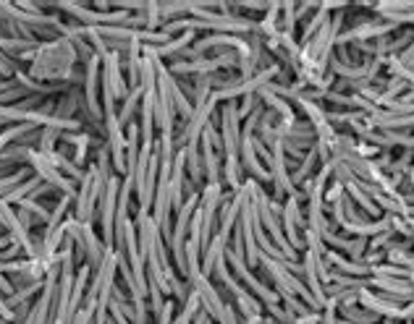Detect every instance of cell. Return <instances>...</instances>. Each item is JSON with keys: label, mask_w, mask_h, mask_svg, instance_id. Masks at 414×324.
<instances>
[{"label": "cell", "mask_w": 414, "mask_h": 324, "mask_svg": "<svg viewBox=\"0 0 414 324\" xmlns=\"http://www.w3.org/2000/svg\"><path fill=\"white\" fill-rule=\"evenodd\" d=\"M220 139H223V152L226 157H239V147H241V118H239V105L226 102L220 108Z\"/></svg>", "instance_id": "6da1fadb"}, {"label": "cell", "mask_w": 414, "mask_h": 324, "mask_svg": "<svg viewBox=\"0 0 414 324\" xmlns=\"http://www.w3.org/2000/svg\"><path fill=\"white\" fill-rule=\"evenodd\" d=\"M119 191L121 183L116 176H110L108 186H105V194H102V244L105 248H113L116 246V209H119Z\"/></svg>", "instance_id": "7a4b0ae2"}, {"label": "cell", "mask_w": 414, "mask_h": 324, "mask_svg": "<svg viewBox=\"0 0 414 324\" xmlns=\"http://www.w3.org/2000/svg\"><path fill=\"white\" fill-rule=\"evenodd\" d=\"M370 288L375 293L385 298V301H394V304H409L412 295V285L409 280H399V277H370Z\"/></svg>", "instance_id": "3957f363"}, {"label": "cell", "mask_w": 414, "mask_h": 324, "mask_svg": "<svg viewBox=\"0 0 414 324\" xmlns=\"http://www.w3.org/2000/svg\"><path fill=\"white\" fill-rule=\"evenodd\" d=\"M359 306L370 309V311H373V314H378L380 319L401 322V304L385 301V298H380V295L375 293L373 288H362V290H359Z\"/></svg>", "instance_id": "277c9868"}, {"label": "cell", "mask_w": 414, "mask_h": 324, "mask_svg": "<svg viewBox=\"0 0 414 324\" xmlns=\"http://www.w3.org/2000/svg\"><path fill=\"white\" fill-rule=\"evenodd\" d=\"M84 110V97H81V89L79 87H69L63 94L58 97L55 102V118H63V120H74V115Z\"/></svg>", "instance_id": "5b68a950"}, {"label": "cell", "mask_w": 414, "mask_h": 324, "mask_svg": "<svg viewBox=\"0 0 414 324\" xmlns=\"http://www.w3.org/2000/svg\"><path fill=\"white\" fill-rule=\"evenodd\" d=\"M257 31L265 40H278L281 37V3H270V8L257 21Z\"/></svg>", "instance_id": "8992f818"}, {"label": "cell", "mask_w": 414, "mask_h": 324, "mask_svg": "<svg viewBox=\"0 0 414 324\" xmlns=\"http://www.w3.org/2000/svg\"><path fill=\"white\" fill-rule=\"evenodd\" d=\"M142 97H145V89L142 87H134L128 92V97L121 102V110H119V123L121 126H128L134 115L139 113V105H142Z\"/></svg>", "instance_id": "52a82bcc"}, {"label": "cell", "mask_w": 414, "mask_h": 324, "mask_svg": "<svg viewBox=\"0 0 414 324\" xmlns=\"http://www.w3.org/2000/svg\"><path fill=\"white\" fill-rule=\"evenodd\" d=\"M223 181H226L228 191H234V194L244 186V167H241V160L239 157L223 160Z\"/></svg>", "instance_id": "ba28073f"}, {"label": "cell", "mask_w": 414, "mask_h": 324, "mask_svg": "<svg viewBox=\"0 0 414 324\" xmlns=\"http://www.w3.org/2000/svg\"><path fill=\"white\" fill-rule=\"evenodd\" d=\"M328 21H330V13L323 8H317L309 19L305 21V31H302V40H299V48H305V45H309L312 42V37H315L317 31L326 27Z\"/></svg>", "instance_id": "9c48e42d"}, {"label": "cell", "mask_w": 414, "mask_h": 324, "mask_svg": "<svg viewBox=\"0 0 414 324\" xmlns=\"http://www.w3.org/2000/svg\"><path fill=\"white\" fill-rule=\"evenodd\" d=\"M171 97H173V108H176V113L181 115V120L184 123H189L192 120V115H194V105H192V99L178 89L176 79L171 81Z\"/></svg>", "instance_id": "30bf717a"}, {"label": "cell", "mask_w": 414, "mask_h": 324, "mask_svg": "<svg viewBox=\"0 0 414 324\" xmlns=\"http://www.w3.org/2000/svg\"><path fill=\"white\" fill-rule=\"evenodd\" d=\"M32 173H34V170H32V165H21V167H16L11 176L0 178V197H6L8 191H13L16 186H21L24 181H29Z\"/></svg>", "instance_id": "8fae6325"}, {"label": "cell", "mask_w": 414, "mask_h": 324, "mask_svg": "<svg viewBox=\"0 0 414 324\" xmlns=\"http://www.w3.org/2000/svg\"><path fill=\"white\" fill-rule=\"evenodd\" d=\"M338 311H341L338 316H344V319H349V322H356V324H378V322H380V316L373 314L370 309H365V306H359V304L346 306V309H338Z\"/></svg>", "instance_id": "7c38bea8"}, {"label": "cell", "mask_w": 414, "mask_h": 324, "mask_svg": "<svg viewBox=\"0 0 414 324\" xmlns=\"http://www.w3.org/2000/svg\"><path fill=\"white\" fill-rule=\"evenodd\" d=\"M234 304H236V309L244 314V319H247V316H262V301H260L257 295L249 293V290H244L241 295H236V298H234Z\"/></svg>", "instance_id": "4fadbf2b"}, {"label": "cell", "mask_w": 414, "mask_h": 324, "mask_svg": "<svg viewBox=\"0 0 414 324\" xmlns=\"http://www.w3.org/2000/svg\"><path fill=\"white\" fill-rule=\"evenodd\" d=\"M40 183H42V178L34 176V178H29V181H24L21 186H16L13 191H8L6 197H0V199H3L6 204H19V202H24L27 197H32V191L40 186Z\"/></svg>", "instance_id": "5bb4252c"}, {"label": "cell", "mask_w": 414, "mask_h": 324, "mask_svg": "<svg viewBox=\"0 0 414 324\" xmlns=\"http://www.w3.org/2000/svg\"><path fill=\"white\" fill-rule=\"evenodd\" d=\"M19 206L27 209V212L34 217V223H45V225L50 223V212H53V209H48V206L42 204V202H37V199H24V202H19Z\"/></svg>", "instance_id": "9a60e30c"}, {"label": "cell", "mask_w": 414, "mask_h": 324, "mask_svg": "<svg viewBox=\"0 0 414 324\" xmlns=\"http://www.w3.org/2000/svg\"><path fill=\"white\" fill-rule=\"evenodd\" d=\"M60 141V131H55V128H42L40 131V152L42 155H50V152H55V147H58Z\"/></svg>", "instance_id": "2e32d148"}, {"label": "cell", "mask_w": 414, "mask_h": 324, "mask_svg": "<svg viewBox=\"0 0 414 324\" xmlns=\"http://www.w3.org/2000/svg\"><path fill=\"white\" fill-rule=\"evenodd\" d=\"M260 105H262V102H260V94H244V97H241V105H239V118L247 120Z\"/></svg>", "instance_id": "e0dca14e"}, {"label": "cell", "mask_w": 414, "mask_h": 324, "mask_svg": "<svg viewBox=\"0 0 414 324\" xmlns=\"http://www.w3.org/2000/svg\"><path fill=\"white\" fill-rule=\"evenodd\" d=\"M346 191H344V183H341V181H335L333 178V183H328V188H326V206H330V204H335V202H338V199L344 197Z\"/></svg>", "instance_id": "ac0fdd59"}, {"label": "cell", "mask_w": 414, "mask_h": 324, "mask_svg": "<svg viewBox=\"0 0 414 324\" xmlns=\"http://www.w3.org/2000/svg\"><path fill=\"white\" fill-rule=\"evenodd\" d=\"M255 152H257V157L262 160V165L270 170V165H273V149L267 147V144H262V141L255 136Z\"/></svg>", "instance_id": "d6986e66"}, {"label": "cell", "mask_w": 414, "mask_h": 324, "mask_svg": "<svg viewBox=\"0 0 414 324\" xmlns=\"http://www.w3.org/2000/svg\"><path fill=\"white\" fill-rule=\"evenodd\" d=\"M385 259V251L380 248V251H365V256H362V262H365L367 267H375V265H383Z\"/></svg>", "instance_id": "ffe728a7"}, {"label": "cell", "mask_w": 414, "mask_h": 324, "mask_svg": "<svg viewBox=\"0 0 414 324\" xmlns=\"http://www.w3.org/2000/svg\"><path fill=\"white\" fill-rule=\"evenodd\" d=\"M399 58H401V63H404V66H409V69H414V40H412V45H409V48H406L404 52L399 55Z\"/></svg>", "instance_id": "44dd1931"}, {"label": "cell", "mask_w": 414, "mask_h": 324, "mask_svg": "<svg viewBox=\"0 0 414 324\" xmlns=\"http://www.w3.org/2000/svg\"><path fill=\"white\" fill-rule=\"evenodd\" d=\"M335 324H356V322H349V319H344V316H338V319H335Z\"/></svg>", "instance_id": "7402d4cb"}, {"label": "cell", "mask_w": 414, "mask_h": 324, "mask_svg": "<svg viewBox=\"0 0 414 324\" xmlns=\"http://www.w3.org/2000/svg\"><path fill=\"white\" fill-rule=\"evenodd\" d=\"M383 324H401V322H391V319H385ZM406 324H409V322H406Z\"/></svg>", "instance_id": "603a6c76"}, {"label": "cell", "mask_w": 414, "mask_h": 324, "mask_svg": "<svg viewBox=\"0 0 414 324\" xmlns=\"http://www.w3.org/2000/svg\"><path fill=\"white\" fill-rule=\"evenodd\" d=\"M3 230H6V227H3V225H0V236H3Z\"/></svg>", "instance_id": "cb8c5ba5"}]
</instances>
